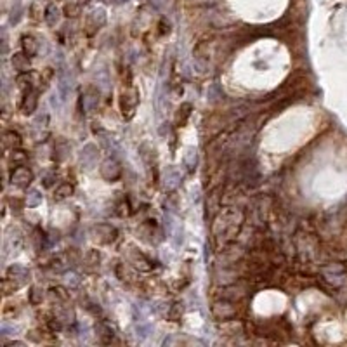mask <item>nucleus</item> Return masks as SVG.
Masks as SVG:
<instances>
[{"label": "nucleus", "instance_id": "obj_1", "mask_svg": "<svg viewBox=\"0 0 347 347\" xmlns=\"http://www.w3.org/2000/svg\"><path fill=\"white\" fill-rule=\"evenodd\" d=\"M212 313L217 320H231V318H236L238 309H236V304L233 300L222 299V302H215L212 305Z\"/></svg>", "mask_w": 347, "mask_h": 347}, {"label": "nucleus", "instance_id": "obj_2", "mask_svg": "<svg viewBox=\"0 0 347 347\" xmlns=\"http://www.w3.org/2000/svg\"><path fill=\"white\" fill-rule=\"evenodd\" d=\"M31 179H33V175L28 169H23V167H19V169H16L14 172H12V182H16L18 186H26L31 182Z\"/></svg>", "mask_w": 347, "mask_h": 347}, {"label": "nucleus", "instance_id": "obj_3", "mask_svg": "<svg viewBox=\"0 0 347 347\" xmlns=\"http://www.w3.org/2000/svg\"><path fill=\"white\" fill-rule=\"evenodd\" d=\"M12 64H14V68L21 73H26L28 69H30V61H28V56H24V54H14Z\"/></svg>", "mask_w": 347, "mask_h": 347}, {"label": "nucleus", "instance_id": "obj_4", "mask_svg": "<svg viewBox=\"0 0 347 347\" xmlns=\"http://www.w3.org/2000/svg\"><path fill=\"white\" fill-rule=\"evenodd\" d=\"M35 106H36V96H35V94H31V92H28L26 97H24V101H23V113H24V115H30V113H33Z\"/></svg>", "mask_w": 347, "mask_h": 347}, {"label": "nucleus", "instance_id": "obj_5", "mask_svg": "<svg viewBox=\"0 0 347 347\" xmlns=\"http://www.w3.org/2000/svg\"><path fill=\"white\" fill-rule=\"evenodd\" d=\"M6 139H4V144L9 146V148H18L19 144H21V137H19V134L16 132H6V136H4Z\"/></svg>", "mask_w": 347, "mask_h": 347}, {"label": "nucleus", "instance_id": "obj_6", "mask_svg": "<svg viewBox=\"0 0 347 347\" xmlns=\"http://www.w3.org/2000/svg\"><path fill=\"white\" fill-rule=\"evenodd\" d=\"M71 193H73V186L63 184L58 191H56V197H58V198H64V197H68V195H71Z\"/></svg>", "mask_w": 347, "mask_h": 347}]
</instances>
